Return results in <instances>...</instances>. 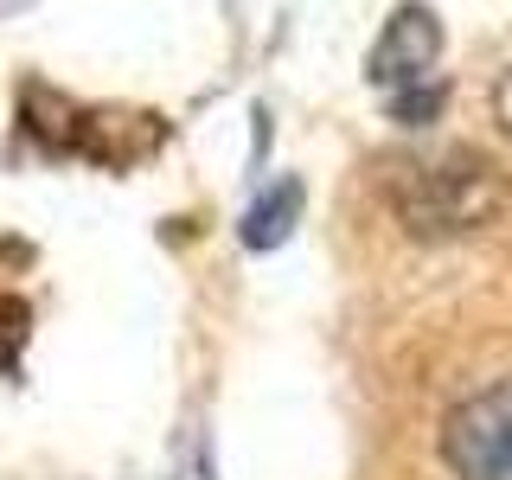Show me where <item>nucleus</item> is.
Returning <instances> with one entry per match:
<instances>
[{
    "instance_id": "f257e3e1",
    "label": "nucleus",
    "mask_w": 512,
    "mask_h": 480,
    "mask_svg": "<svg viewBox=\"0 0 512 480\" xmlns=\"http://www.w3.org/2000/svg\"><path fill=\"white\" fill-rule=\"evenodd\" d=\"M506 167L480 148L384 160V205L410 237H468L506 212Z\"/></svg>"
},
{
    "instance_id": "f03ea898",
    "label": "nucleus",
    "mask_w": 512,
    "mask_h": 480,
    "mask_svg": "<svg viewBox=\"0 0 512 480\" xmlns=\"http://www.w3.org/2000/svg\"><path fill=\"white\" fill-rule=\"evenodd\" d=\"M20 122L45 154L90 160V167H135L148 148H160V116H116V109H84L58 90L26 84L20 90Z\"/></svg>"
},
{
    "instance_id": "7ed1b4c3",
    "label": "nucleus",
    "mask_w": 512,
    "mask_h": 480,
    "mask_svg": "<svg viewBox=\"0 0 512 480\" xmlns=\"http://www.w3.org/2000/svg\"><path fill=\"white\" fill-rule=\"evenodd\" d=\"M442 461L455 480H512V378L480 384L442 416Z\"/></svg>"
},
{
    "instance_id": "20e7f679",
    "label": "nucleus",
    "mask_w": 512,
    "mask_h": 480,
    "mask_svg": "<svg viewBox=\"0 0 512 480\" xmlns=\"http://www.w3.org/2000/svg\"><path fill=\"white\" fill-rule=\"evenodd\" d=\"M436 58H442V26H436V13H429L423 0H404V7L384 20L372 58H365V77H372L384 96H397V90L429 84V77H436Z\"/></svg>"
},
{
    "instance_id": "39448f33",
    "label": "nucleus",
    "mask_w": 512,
    "mask_h": 480,
    "mask_svg": "<svg viewBox=\"0 0 512 480\" xmlns=\"http://www.w3.org/2000/svg\"><path fill=\"white\" fill-rule=\"evenodd\" d=\"M295 218H301V180H276L269 192H256V199H250V212H244V244H250V250L288 244Z\"/></svg>"
},
{
    "instance_id": "423d86ee",
    "label": "nucleus",
    "mask_w": 512,
    "mask_h": 480,
    "mask_svg": "<svg viewBox=\"0 0 512 480\" xmlns=\"http://www.w3.org/2000/svg\"><path fill=\"white\" fill-rule=\"evenodd\" d=\"M26 333H32V308L20 295H0V372H13L26 352Z\"/></svg>"
},
{
    "instance_id": "0eeeda50",
    "label": "nucleus",
    "mask_w": 512,
    "mask_h": 480,
    "mask_svg": "<svg viewBox=\"0 0 512 480\" xmlns=\"http://www.w3.org/2000/svg\"><path fill=\"white\" fill-rule=\"evenodd\" d=\"M391 116H397V122H410V128H416V122H436V116H442V84L397 90V96H391Z\"/></svg>"
},
{
    "instance_id": "6e6552de",
    "label": "nucleus",
    "mask_w": 512,
    "mask_h": 480,
    "mask_svg": "<svg viewBox=\"0 0 512 480\" xmlns=\"http://www.w3.org/2000/svg\"><path fill=\"white\" fill-rule=\"evenodd\" d=\"M493 116H500V128L512 135V71L500 77V84H493Z\"/></svg>"
}]
</instances>
